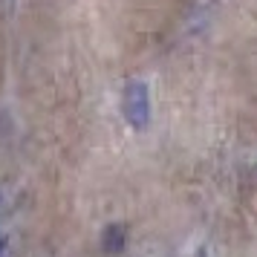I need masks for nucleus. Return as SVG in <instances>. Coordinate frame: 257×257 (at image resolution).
Here are the masks:
<instances>
[{
	"instance_id": "f257e3e1",
	"label": "nucleus",
	"mask_w": 257,
	"mask_h": 257,
	"mask_svg": "<svg viewBox=\"0 0 257 257\" xmlns=\"http://www.w3.org/2000/svg\"><path fill=\"white\" fill-rule=\"evenodd\" d=\"M124 116L136 130L148 127L151 121V98H148V87L145 84H130L124 93Z\"/></svg>"
},
{
	"instance_id": "f03ea898",
	"label": "nucleus",
	"mask_w": 257,
	"mask_h": 257,
	"mask_svg": "<svg viewBox=\"0 0 257 257\" xmlns=\"http://www.w3.org/2000/svg\"><path fill=\"white\" fill-rule=\"evenodd\" d=\"M124 243H127V231H124V225H107L104 234H101V248H104L107 254H121L124 251Z\"/></svg>"
},
{
	"instance_id": "7ed1b4c3",
	"label": "nucleus",
	"mask_w": 257,
	"mask_h": 257,
	"mask_svg": "<svg viewBox=\"0 0 257 257\" xmlns=\"http://www.w3.org/2000/svg\"><path fill=\"white\" fill-rule=\"evenodd\" d=\"M0 248H3V240H0Z\"/></svg>"
}]
</instances>
